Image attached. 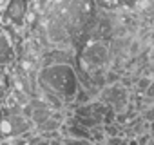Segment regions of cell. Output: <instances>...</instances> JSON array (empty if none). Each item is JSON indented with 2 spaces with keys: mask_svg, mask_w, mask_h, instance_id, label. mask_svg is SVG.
I'll return each mask as SVG.
<instances>
[{
  "mask_svg": "<svg viewBox=\"0 0 154 145\" xmlns=\"http://www.w3.org/2000/svg\"><path fill=\"white\" fill-rule=\"evenodd\" d=\"M44 31L53 47L67 49L85 33L96 29L94 0H45Z\"/></svg>",
  "mask_w": 154,
  "mask_h": 145,
  "instance_id": "6da1fadb",
  "label": "cell"
},
{
  "mask_svg": "<svg viewBox=\"0 0 154 145\" xmlns=\"http://www.w3.org/2000/svg\"><path fill=\"white\" fill-rule=\"evenodd\" d=\"M36 84L42 94L40 98L54 111L62 109L63 103L72 102L80 93V80L72 63H56L42 67L36 72Z\"/></svg>",
  "mask_w": 154,
  "mask_h": 145,
  "instance_id": "7a4b0ae2",
  "label": "cell"
},
{
  "mask_svg": "<svg viewBox=\"0 0 154 145\" xmlns=\"http://www.w3.org/2000/svg\"><path fill=\"white\" fill-rule=\"evenodd\" d=\"M27 113L8 102L0 103V140H17L33 129Z\"/></svg>",
  "mask_w": 154,
  "mask_h": 145,
  "instance_id": "3957f363",
  "label": "cell"
},
{
  "mask_svg": "<svg viewBox=\"0 0 154 145\" xmlns=\"http://www.w3.org/2000/svg\"><path fill=\"white\" fill-rule=\"evenodd\" d=\"M112 120H114V111L102 100L85 103L74 113V122L87 129H93L98 125H109L112 123Z\"/></svg>",
  "mask_w": 154,
  "mask_h": 145,
  "instance_id": "277c9868",
  "label": "cell"
},
{
  "mask_svg": "<svg viewBox=\"0 0 154 145\" xmlns=\"http://www.w3.org/2000/svg\"><path fill=\"white\" fill-rule=\"evenodd\" d=\"M29 15V0H8L4 11H2V22L8 29L22 31L27 24Z\"/></svg>",
  "mask_w": 154,
  "mask_h": 145,
  "instance_id": "5b68a950",
  "label": "cell"
},
{
  "mask_svg": "<svg viewBox=\"0 0 154 145\" xmlns=\"http://www.w3.org/2000/svg\"><path fill=\"white\" fill-rule=\"evenodd\" d=\"M109 60V49L102 42H89L82 49L80 54V65H84L85 72H94L102 69Z\"/></svg>",
  "mask_w": 154,
  "mask_h": 145,
  "instance_id": "8992f818",
  "label": "cell"
},
{
  "mask_svg": "<svg viewBox=\"0 0 154 145\" xmlns=\"http://www.w3.org/2000/svg\"><path fill=\"white\" fill-rule=\"evenodd\" d=\"M102 102L107 103L114 113H118V111H122L127 105V91L122 85H111V87L103 89Z\"/></svg>",
  "mask_w": 154,
  "mask_h": 145,
  "instance_id": "52a82bcc",
  "label": "cell"
},
{
  "mask_svg": "<svg viewBox=\"0 0 154 145\" xmlns=\"http://www.w3.org/2000/svg\"><path fill=\"white\" fill-rule=\"evenodd\" d=\"M15 62H17L15 44L9 38V35L4 31L2 35H0V67H2V69L11 67V65H15Z\"/></svg>",
  "mask_w": 154,
  "mask_h": 145,
  "instance_id": "ba28073f",
  "label": "cell"
},
{
  "mask_svg": "<svg viewBox=\"0 0 154 145\" xmlns=\"http://www.w3.org/2000/svg\"><path fill=\"white\" fill-rule=\"evenodd\" d=\"M71 58H72L71 49L53 47L51 51H45L40 56V69L42 67H47V65H56V63H71Z\"/></svg>",
  "mask_w": 154,
  "mask_h": 145,
  "instance_id": "9c48e42d",
  "label": "cell"
},
{
  "mask_svg": "<svg viewBox=\"0 0 154 145\" xmlns=\"http://www.w3.org/2000/svg\"><path fill=\"white\" fill-rule=\"evenodd\" d=\"M96 8L100 9H105V11H116V9H122L129 4V0H94Z\"/></svg>",
  "mask_w": 154,
  "mask_h": 145,
  "instance_id": "30bf717a",
  "label": "cell"
},
{
  "mask_svg": "<svg viewBox=\"0 0 154 145\" xmlns=\"http://www.w3.org/2000/svg\"><path fill=\"white\" fill-rule=\"evenodd\" d=\"M62 125H63V118H62L58 113H54V114H53L42 127H38V129H40V132H53V131H58Z\"/></svg>",
  "mask_w": 154,
  "mask_h": 145,
  "instance_id": "8fae6325",
  "label": "cell"
},
{
  "mask_svg": "<svg viewBox=\"0 0 154 145\" xmlns=\"http://www.w3.org/2000/svg\"><path fill=\"white\" fill-rule=\"evenodd\" d=\"M62 145H94L91 140H84V138H71V136H65L62 140Z\"/></svg>",
  "mask_w": 154,
  "mask_h": 145,
  "instance_id": "7c38bea8",
  "label": "cell"
},
{
  "mask_svg": "<svg viewBox=\"0 0 154 145\" xmlns=\"http://www.w3.org/2000/svg\"><path fill=\"white\" fill-rule=\"evenodd\" d=\"M107 145H127V140H123L122 136H109Z\"/></svg>",
  "mask_w": 154,
  "mask_h": 145,
  "instance_id": "4fadbf2b",
  "label": "cell"
},
{
  "mask_svg": "<svg viewBox=\"0 0 154 145\" xmlns=\"http://www.w3.org/2000/svg\"><path fill=\"white\" fill-rule=\"evenodd\" d=\"M143 118H145L147 122H152V123H154V107L147 109V111L143 113Z\"/></svg>",
  "mask_w": 154,
  "mask_h": 145,
  "instance_id": "5bb4252c",
  "label": "cell"
},
{
  "mask_svg": "<svg viewBox=\"0 0 154 145\" xmlns=\"http://www.w3.org/2000/svg\"><path fill=\"white\" fill-rule=\"evenodd\" d=\"M31 145H49V141H45V140H42V138H38V140H35Z\"/></svg>",
  "mask_w": 154,
  "mask_h": 145,
  "instance_id": "9a60e30c",
  "label": "cell"
}]
</instances>
